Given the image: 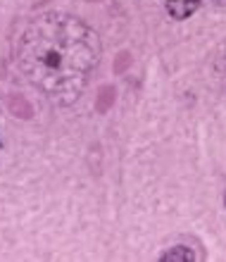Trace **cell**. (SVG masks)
<instances>
[{
	"label": "cell",
	"mask_w": 226,
	"mask_h": 262,
	"mask_svg": "<svg viewBox=\"0 0 226 262\" xmlns=\"http://www.w3.org/2000/svg\"><path fill=\"white\" fill-rule=\"evenodd\" d=\"M98 36L74 17H36L17 43V62L29 81L53 100H72L98 64Z\"/></svg>",
	"instance_id": "1"
},
{
	"label": "cell",
	"mask_w": 226,
	"mask_h": 262,
	"mask_svg": "<svg viewBox=\"0 0 226 262\" xmlns=\"http://www.w3.org/2000/svg\"><path fill=\"white\" fill-rule=\"evenodd\" d=\"M200 3L202 0H167V12L174 19H186V17H191L198 10Z\"/></svg>",
	"instance_id": "2"
},
{
	"label": "cell",
	"mask_w": 226,
	"mask_h": 262,
	"mask_svg": "<svg viewBox=\"0 0 226 262\" xmlns=\"http://www.w3.org/2000/svg\"><path fill=\"white\" fill-rule=\"evenodd\" d=\"M193 260V253L188 248H184V250H169V253H165L162 255V260Z\"/></svg>",
	"instance_id": "3"
},
{
	"label": "cell",
	"mask_w": 226,
	"mask_h": 262,
	"mask_svg": "<svg viewBox=\"0 0 226 262\" xmlns=\"http://www.w3.org/2000/svg\"><path fill=\"white\" fill-rule=\"evenodd\" d=\"M217 3H219V5H226V0H217Z\"/></svg>",
	"instance_id": "4"
},
{
	"label": "cell",
	"mask_w": 226,
	"mask_h": 262,
	"mask_svg": "<svg viewBox=\"0 0 226 262\" xmlns=\"http://www.w3.org/2000/svg\"><path fill=\"white\" fill-rule=\"evenodd\" d=\"M224 205H226V193H224Z\"/></svg>",
	"instance_id": "5"
}]
</instances>
